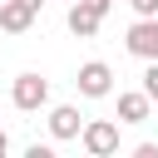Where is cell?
<instances>
[{
  "instance_id": "ba28073f",
  "label": "cell",
  "mask_w": 158,
  "mask_h": 158,
  "mask_svg": "<svg viewBox=\"0 0 158 158\" xmlns=\"http://www.w3.org/2000/svg\"><path fill=\"white\" fill-rule=\"evenodd\" d=\"M30 25H35V10H30V5H20V0H0V30L25 35Z\"/></svg>"
},
{
  "instance_id": "4fadbf2b",
  "label": "cell",
  "mask_w": 158,
  "mask_h": 158,
  "mask_svg": "<svg viewBox=\"0 0 158 158\" xmlns=\"http://www.w3.org/2000/svg\"><path fill=\"white\" fill-rule=\"evenodd\" d=\"M20 5H30V10H35V15H40V5H44V0H20Z\"/></svg>"
},
{
  "instance_id": "9c48e42d",
  "label": "cell",
  "mask_w": 158,
  "mask_h": 158,
  "mask_svg": "<svg viewBox=\"0 0 158 158\" xmlns=\"http://www.w3.org/2000/svg\"><path fill=\"white\" fill-rule=\"evenodd\" d=\"M143 64H148V69H143V94L158 104V59H143Z\"/></svg>"
},
{
  "instance_id": "3957f363",
  "label": "cell",
  "mask_w": 158,
  "mask_h": 158,
  "mask_svg": "<svg viewBox=\"0 0 158 158\" xmlns=\"http://www.w3.org/2000/svg\"><path fill=\"white\" fill-rule=\"evenodd\" d=\"M128 54L133 59H158V15H138L128 25Z\"/></svg>"
},
{
  "instance_id": "277c9868",
  "label": "cell",
  "mask_w": 158,
  "mask_h": 158,
  "mask_svg": "<svg viewBox=\"0 0 158 158\" xmlns=\"http://www.w3.org/2000/svg\"><path fill=\"white\" fill-rule=\"evenodd\" d=\"M79 94L84 99H109L114 94V69L104 64V59H89V64H79Z\"/></svg>"
},
{
  "instance_id": "7c38bea8",
  "label": "cell",
  "mask_w": 158,
  "mask_h": 158,
  "mask_svg": "<svg viewBox=\"0 0 158 158\" xmlns=\"http://www.w3.org/2000/svg\"><path fill=\"white\" fill-rule=\"evenodd\" d=\"M5 153H10V133L0 128V158H5Z\"/></svg>"
},
{
  "instance_id": "30bf717a",
  "label": "cell",
  "mask_w": 158,
  "mask_h": 158,
  "mask_svg": "<svg viewBox=\"0 0 158 158\" xmlns=\"http://www.w3.org/2000/svg\"><path fill=\"white\" fill-rule=\"evenodd\" d=\"M25 158H54V148H49V143H30V148H25Z\"/></svg>"
},
{
  "instance_id": "7a4b0ae2",
  "label": "cell",
  "mask_w": 158,
  "mask_h": 158,
  "mask_svg": "<svg viewBox=\"0 0 158 158\" xmlns=\"http://www.w3.org/2000/svg\"><path fill=\"white\" fill-rule=\"evenodd\" d=\"M79 143H84L89 158H114V153H118V123H109V118H89V123L79 128Z\"/></svg>"
},
{
  "instance_id": "8992f818",
  "label": "cell",
  "mask_w": 158,
  "mask_h": 158,
  "mask_svg": "<svg viewBox=\"0 0 158 158\" xmlns=\"http://www.w3.org/2000/svg\"><path fill=\"white\" fill-rule=\"evenodd\" d=\"M148 109H153V99H148L143 89L118 94V123H148Z\"/></svg>"
},
{
  "instance_id": "52a82bcc",
  "label": "cell",
  "mask_w": 158,
  "mask_h": 158,
  "mask_svg": "<svg viewBox=\"0 0 158 158\" xmlns=\"http://www.w3.org/2000/svg\"><path fill=\"white\" fill-rule=\"evenodd\" d=\"M99 20H104V15H99L94 5H84V0L69 5V35H79V40H94V35H99Z\"/></svg>"
},
{
  "instance_id": "6da1fadb",
  "label": "cell",
  "mask_w": 158,
  "mask_h": 158,
  "mask_svg": "<svg viewBox=\"0 0 158 158\" xmlns=\"http://www.w3.org/2000/svg\"><path fill=\"white\" fill-rule=\"evenodd\" d=\"M10 104H15L20 114H40V109L49 104V79H44V74H15Z\"/></svg>"
},
{
  "instance_id": "5b68a950",
  "label": "cell",
  "mask_w": 158,
  "mask_h": 158,
  "mask_svg": "<svg viewBox=\"0 0 158 158\" xmlns=\"http://www.w3.org/2000/svg\"><path fill=\"white\" fill-rule=\"evenodd\" d=\"M79 128H84V118H79L74 104H54V109H49V138H54V143L79 138Z\"/></svg>"
},
{
  "instance_id": "8fae6325",
  "label": "cell",
  "mask_w": 158,
  "mask_h": 158,
  "mask_svg": "<svg viewBox=\"0 0 158 158\" xmlns=\"http://www.w3.org/2000/svg\"><path fill=\"white\" fill-rule=\"evenodd\" d=\"M133 5V15H158V0H128Z\"/></svg>"
}]
</instances>
